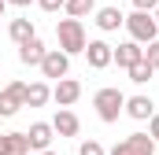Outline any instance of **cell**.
Returning <instances> with one entry per match:
<instances>
[{
    "label": "cell",
    "instance_id": "cell-25",
    "mask_svg": "<svg viewBox=\"0 0 159 155\" xmlns=\"http://www.w3.org/2000/svg\"><path fill=\"white\" fill-rule=\"evenodd\" d=\"M7 4H15V7H26V4H34V0H7Z\"/></svg>",
    "mask_w": 159,
    "mask_h": 155
},
{
    "label": "cell",
    "instance_id": "cell-11",
    "mask_svg": "<svg viewBox=\"0 0 159 155\" xmlns=\"http://www.w3.org/2000/svg\"><path fill=\"white\" fill-rule=\"evenodd\" d=\"M44 52H48V48L41 44V37H37V33H34L30 41H22V44H19V59H22L26 67H41V59H44Z\"/></svg>",
    "mask_w": 159,
    "mask_h": 155
},
{
    "label": "cell",
    "instance_id": "cell-1",
    "mask_svg": "<svg viewBox=\"0 0 159 155\" xmlns=\"http://www.w3.org/2000/svg\"><path fill=\"white\" fill-rule=\"evenodd\" d=\"M56 37H59V48L67 52V55H78V52H85V26H81V19H59V26H56Z\"/></svg>",
    "mask_w": 159,
    "mask_h": 155
},
{
    "label": "cell",
    "instance_id": "cell-17",
    "mask_svg": "<svg viewBox=\"0 0 159 155\" xmlns=\"http://www.w3.org/2000/svg\"><path fill=\"white\" fill-rule=\"evenodd\" d=\"M126 70H129V81H133V85H148L152 74H156V67H152L148 59H137V63H133V67H126Z\"/></svg>",
    "mask_w": 159,
    "mask_h": 155
},
{
    "label": "cell",
    "instance_id": "cell-20",
    "mask_svg": "<svg viewBox=\"0 0 159 155\" xmlns=\"http://www.w3.org/2000/svg\"><path fill=\"white\" fill-rule=\"evenodd\" d=\"M144 59H148V63L159 70V37H156V41H148V48H144Z\"/></svg>",
    "mask_w": 159,
    "mask_h": 155
},
{
    "label": "cell",
    "instance_id": "cell-5",
    "mask_svg": "<svg viewBox=\"0 0 159 155\" xmlns=\"http://www.w3.org/2000/svg\"><path fill=\"white\" fill-rule=\"evenodd\" d=\"M111 155H156V140L148 133H129L126 140H119Z\"/></svg>",
    "mask_w": 159,
    "mask_h": 155
},
{
    "label": "cell",
    "instance_id": "cell-26",
    "mask_svg": "<svg viewBox=\"0 0 159 155\" xmlns=\"http://www.w3.org/2000/svg\"><path fill=\"white\" fill-rule=\"evenodd\" d=\"M4 7H7V0H0V19H4Z\"/></svg>",
    "mask_w": 159,
    "mask_h": 155
},
{
    "label": "cell",
    "instance_id": "cell-9",
    "mask_svg": "<svg viewBox=\"0 0 159 155\" xmlns=\"http://www.w3.org/2000/svg\"><path fill=\"white\" fill-rule=\"evenodd\" d=\"M137 59H144V48L137 41H126L119 48H111V63H119V67H133Z\"/></svg>",
    "mask_w": 159,
    "mask_h": 155
},
{
    "label": "cell",
    "instance_id": "cell-13",
    "mask_svg": "<svg viewBox=\"0 0 159 155\" xmlns=\"http://www.w3.org/2000/svg\"><path fill=\"white\" fill-rule=\"evenodd\" d=\"M22 152H30L26 133H0V155H22Z\"/></svg>",
    "mask_w": 159,
    "mask_h": 155
},
{
    "label": "cell",
    "instance_id": "cell-2",
    "mask_svg": "<svg viewBox=\"0 0 159 155\" xmlns=\"http://www.w3.org/2000/svg\"><path fill=\"white\" fill-rule=\"evenodd\" d=\"M93 107H96L100 122H119L122 107H126V96H122V89H115V85H104V89L93 96Z\"/></svg>",
    "mask_w": 159,
    "mask_h": 155
},
{
    "label": "cell",
    "instance_id": "cell-29",
    "mask_svg": "<svg viewBox=\"0 0 159 155\" xmlns=\"http://www.w3.org/2000/svg\"><path fill=\"white\" fill-rule=\"evenodd\" d=\"M22 155H26V152H22Z\"/></svg>",
    "mask_w": 159,
    "mask_h": 155
},
{
    "label": "cell",
    "instance_id": "cell-23",
    "mask_svg": "<svg viewBox=\"0 0 159 155\" xmlns=\"http://www.w3.org/2000/svg\"><path fill=\"white\" fill-rule=\"evenodd\" d=\"M148 137H152V140H159V115L148 118Z\"/></svg>",
    "mask_w": 159,
    "mask_h": 155
},
{
    "label": "cell",
    "instance_id": "cell-28",
    "mask_svg": "<svg viewBox=\"0 0 159 155\" xmlns=\"http://www.w3.org/2000/svg\"><path fill=\"white\" fill-rule=\"evenodd\" d=\"M156 22H159V7H156Z\"/></svg>",
    "mask_w": 159,
    "mask_h": 155
},
{
    "label": "cell",
    "instance_id": "cell-18",
    "mask_svg": "<svg viewBox=\"0 0 159 155\" xmlns=\"http://www.w3.org/2000/svg\"><path fill=\"white\" fill-rule=\"evenodd\" d=\"M7 33H11V41H15V44H22V41L34 37V22H30V19H11Z\"/></svg>",
    "mask_w": 159,
    "mask_h": 155
},
{
    "label": "cell",
    "instance_id": "cell-6",
    "mask_svg": "<svg viewBox=\"0 0 159 155\" xmlns=\"http://www.w3.org/2000/svg\"><path fill=\"white\" fill-rule=\"evenodd\" d=\"M67 70H70V55H67L63 48H48L44 59H41V74L59 81V78H67Z\"/></svg>",
    "mask_w": 159,
    "mask_h": 155
},
{
    "label": "cell",
    "instance_id": "cell-12",
    "mask_svg": "<svg viewBox=\"0 0 159 155\" xmlns=\"http://www.w3.org/2000/svg\"><path fill=\"white\" fill-rule=\"evenodd\" d=\"M52 129L59 133V137H78V129H81V122H78V115L74 111H56V118H52Z\"/></svg>",
    "mask_w": 159,
    "mask_h": 155
},
{
    "label": "cell",
    "instance_id": "cell-21",
    "mask_svg": "<svg viewBox=\"0 0 159 155\" xmlns=\"http://www.w3.org/2000/svg\"><path fill=\"white\" fill-rule=\"evenodd\" d=\"M78 155H104V148H100V140H81Z\"/></svg>",
    "mask_w": 159,
    "mask_h": 155
},
{
    "label": "cell",
    "instance_id": "cell-7",
    "mask_svg": "<svg viewBox=\"0 0 159 155\" xmlns=\"http://www.w3.org/2000/svg\"><path fill=\"white\" fill-rule=\"evenodd\" d=\"M81 55L89 59V67H93V70H104V67H111V44H107V41H89Z\"/></svg>",
    "mask_w": 159,
    "mask_h": 155
},
{
    "label": "cell",
    "instance_id": "cell-8",
    "mask_svg": "<svg viewBox=\"0 0 159 155\" xmlns=\"http://www.w3.org/2000/svg\"><path fill=\"white\" fill-rule=\"evenodd\" d=\"M78 96H81V85L74 81V78H59V81H56V89H52V100H56L59 107L78 104Z\"/></svg>",
    "mask_w": 159,
    "mask_h": 155
},
{
    "label": "cell",
    "instance_id": "cell-4",
    "mask_svg": "<svg viewBox=\"0 0 159 155\" xmlns=\"http://www.w3.org/2000/svg\"><path fill=\"white\" fill-rule=\"evenodd\" d=\"M19 107H26V81H11L0 92V118H11Z\"/></svg>",
    "mask_w": 159,
    "mask_h": 155
},
{
    "label": "cell",
    "instance_id": "cell-22",
    "mask_svg": "<svg viewBox=\"0 0 159 155\" xmlns=\"http://www.w3.org/2000/svg\"><path fill=\"white\" fill-rule=\"evenodd\" d=\"M133 7H137V11H156L159 0H133Z\"/></svg>",
    "mask_w": 159,
    "mask_h": 155
},
{
    "label": "cell",
    "instance_id": "cell-15",
    "mask_svg": "<svg viewBox=\"0 0 159 155\" xmlns=\"http://www.w3.org/2000/svg\"><path fill=\"white\" fill-rule=\"evenodd\" d=\"M122 22H126V15H122L119 7H100V11H96V26H100L104 33H111V30H119Z\"/></svg>",
    "mask_w": 159,
    "mask_h": 155
},
{
    "label": "cell",
    "instance_id": "cell-24",
    "mask_svg": "<svg viewBox=\"0 0 159 155\" xmlns=\"http://www.w3.org/2000/svg\"><path fill=\"white\" fill-rule=\"evenodd\" d=\"M41 7H44V11H59V7H63V4H67V0H37Z\"/></svg>",
    "mask_w": 159,
    "mask_h": 155
},
{
    "label": "cell",
    "instance_id": "cell-27",
    "mask_svg": "<svg viewBox=\"0 0 159 155\" xmlns=\"http://www.w3.org/2000/svg\"><path fill=\"white\" fill-rule=\"evenodd\" d=\"M41 155H59V152H52V148H44V152H41Z\"/></svg>",
    "mask_w": 159,
    "mask_h": 155
},
{
    "label": "cell",
    "instance_id": "cell-14",
    "mask_svg": "<svg viewBox=\"0 0 159 155\" xmlns=\"http://www.w3.org/2000/svg\"><path fill=\"white\" fill-rule=\"evenodd\" d=\"M52 133H56L52 122H34L30 133H26V137H30V148H34V152H44V148L52 144Z\"/></svg>",
    "mask_w": 159,
    "mask_h": 155
},
{
    "label": "cell",
    "instance_id": "cell-3",
    "mask_svg": "<svg viewBox=\"0 0 159 155\" xmlns=\"http://www.w3.org/2000/svg\"><path fill=\"white\" fill-rule=\"evenodd\" d=\"M126 30H129V37L137 41V44H148V41L159 37V22H156L152 11H133L126 19Z\"/></svg>",
    "mask_w": 159,
    "mask_h": 155
},
{
    "label": "cell",
    "instance_id": "cell-10",
    "mask_svg": "<svg viewBox=\"0 0 159 155\" xmlns=\"http://www.w3.org/2000/svg\"><path fill=\"white\" fill-rule=\"evenodd\" d=\"M129 118H137V122H144V118L156 115V104H152V96H126V107H122Z\"/></svg>",
    "mask_w": 159,
    "mask_h": 155
},
{
    "label": "cell",
    "instance_id": "cell-16",
    "mask_svg": "<svg viewBox=\"0 0 159 155\" xmlns=\"http://www.w3.org/2000/svg\"><path fill=\"white\" fill-rule=\"evenodd\" d=\"M52 100V89L44 85V81H34V85H26V107H44Z\"/></svg>",
    "mask_w": 159,
    "mask_h": 155
},
{
    "label": "cell",
    "instance_id": "cell-19",
    "mask_svg": "<svg viewBox=\"0 0 159 155\" xmlns=\"http://www.w3.org/2000/svg\"><path fill=\"white\" fill-rule=\"evenodd\" d=\"M63 7H67V15H70V19H85V15H93V11H96V0H67Z\"/></svg>",
    "mask_w": 159,
    "mask_h": 155
}]
</instances>
